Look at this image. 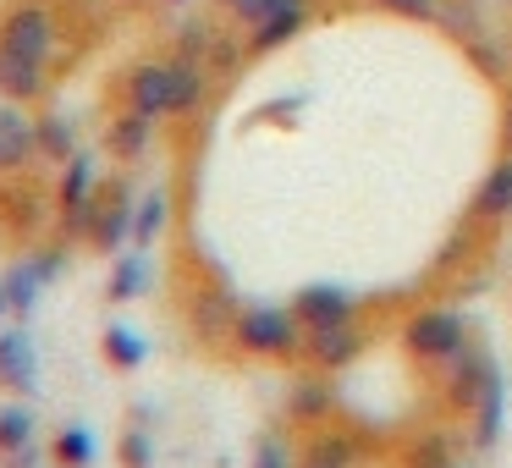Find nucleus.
Wrapping results in <instances>:
<instances>
[{"label": "nucleus", "instance_id": "nucleus-6", "mask_svg": "<svg viewBox=\"0 0 512 468\" xmlns=\"http://www.w3.org/2000/svg\"><path fill=\"white\" fill-rule=\"evenodd\" d=\"M358 353H364V325H358V320L303 331V364H314L320 375H331V369H347Z\"/></svg>", "mask_w": 512, "mask_h": 468}, {"label": "nucleus", "instance_id": "nucleus-14", "mask_svg": "<svg viewBox=\"0 0 512 468\" xmlns=\"http://www.w3.org/2000/svg\"><path fill=\"white\" fill-rule=\"evenodd\" d=\"M45 83H50V61H28V56H6L0 50V100L28 105L45 94Z\"/></svg>", "mask_w": 512, "mask_h": 468}, {"label": "nucleus", "instance_id": "nucleus-29", "mask_svg": "<svg viewBox=\"0 0 512 468\" xmlns=\"http://www.w3.org/2000/svg\"><path fill=\"white\" fill-rule=\"evenodd\" d=\"M369 6L386 17H402V23H435V6L441 0H369Z\"/></svg>", "mask_w": 512, "mask_h": 468}, {"label": "nucleus", "instance_id": "nucleus-35", "mask_svg": "<svg viewBox=\"0 0 512 468\" xmlns=\"http://www.w3.org/2000/svg\"><path fill=\"white\" fill-rule=\"evenodd\" d=\"M501 155H512V89L501 100Z\"/></svg>", "mask_w": 512, "mask_h": 468}, {"label": "nucleus", "instance_id": "nucleus-25", "mask_svg": "<svg viewBox=\"0 0 512 468\" xmlns=\"http://www.w3.org/2000/svg\"><path fill=\"white\" fill-rule=\"evenodd\" d=\"M144 287H149V265H144V248H133V254H122L116 270H111V298L116 303L144 298Z\"/></svg>", "mask_w": 512, "mask_h": 468}, {"label": "nucleus", "instance_id": "nucleus-3", "mask_svg": "<svg viewBox=\"0 0 512 468\" xmlns=\"http://www.w3.org/2000/svg\"><path fill=\"white\" fill-rule=\"evenodd\" d=\"M402 342H408V353L424 358V364H446V358L468 342V320L457 309H419L402 325Z\"/></svg>", "mask_w": 512, "mask_h": 468}, {"label": "nucleus", "instance_id": "nucleus-5", "mask_svg": "<svg viewBox=\"0 0 512 468\" xmlns=\"http://www.w3.org/2000/svg\"><path fill=\"white\" fill-rule=\"evenodd\" d=\"M292 314H298L303 331H320V325H342L358 320V298L336 281H309V287L292 292Z\"/></svg>", "mask_w": 512, "mask_h": 468}, {"label": "nucleus", "instance_id": "nucleus-30", "mask_svg": "<svg viewBox=\"0 0 512 468\" xmlns=\"http://www.w3.org/2000/svg\"><path fill=\"white\" fill-rule=\"evenodd\" d=\"M276 6H281V0H221V12L232 17L237 28H259Z\"/></svg>", "mask_w": 512, "mask_h": 468}, {"label": "nucleus", "instance_id": "nucleus-8", "mask_svg": "<svg viewBox=\"0 0 512 468\" xmlns=\"http://www.w3.org/2000/svg\"><path fill=\"white\" fill-rule=\"evenodd\" d=\"M94 199H100L94 160H89V155H72V160H67V177H61V193H56V204H61V232H67V237H83Z\"/></svg>", "mask_w": 512, "mask_h": 468}, {"label": "nucleus", "instance_id": "nucleus-37", "mask_svg": "<svg viewBox=\"0 0 512 468\" xmlns=\"http://www.w3.org/2000/svg\"><path fill=\"white\" fill-rule=\"evenodd\" d=\"M116 6H144V0H116Z\"/></svg>", "mask_w": 512, "mask_h": 468}, {"label": "nucleus", "instance_id": "nucleus-11", "mask_svg": "<svg viewBox=\"0 0 512 468\" xmlns=\"http://www.w3.org/2000/svg\"><path fill=\"white\" fill-rule=\"evenodd\" d=\"M512 215V155H501L496 166L485 171V182L474 188V199H468V221L474 226H496Z\"/></svg>", "mask_w": 512, "mask_h": 468}, {"label": "nucleus", "instance_id": "nucleus-39", "mask_svg": "<svg viewBox=\"0 0 512 468\" xmlns=\"http://www.w3.org/2000/svg\"><path fill=\"white\" fill-rule=\"evenodd\" d=\"M171 6H177V0H171Z\"/></svg>", "mask_w": 512, "mask_h": 468}, {"label": "nucleus", "instance_id": "nucleus-2", "mask_svg": "<svg viewBox=\"0 0 512 468\" xmlns=\"http://www.w3.org/2000/svg\"><path fill=\"white\" fill-rule=\"evenodd\" d=\"M56 45H61V23L50 6L39 0H23L12 12L0 17V50L6 56H28V61H56Z\"/></svg>", "mask_w": 512, "mask_h": 468}, {"label": "nucleus", "instance_id": "nucleus-34", "mask_svg": "<svg viewBox=\"0 0 512 468\" xmlns=\"http://www.w3.org/2000/svg\"><path fill=\"white\" fill-rule=\"evenodd\" d=\"M39 463V446L34 441H28V446H17V452H6V457H0V468H34Z\"/></svg>", "mask_w": 512, "mask_h": 468}, {"label": "nucleus", "instance_id": "nucleus-7", "mask_svg": "<svg viewBox=\"0 0 512 468\" xmlns=\"http://www.w3.org/2000/svg\"><path fill=\"white\" fill-rule=\"evenodd\" d=\"M496 380V364H490V353L485 347H474V342H463L452 358H446V402H452L457 413H468L479 402V391Z\"/></svg>", "mask_w": 512, "mask_h": 468}, {"label": "nucleus", "instance_id": "nucleus-38", "mask_svg": "<svg viewBox=\"0 0 512 468\" xmlns=\"http://www.w3.org/2000/svg\"><path fill=\"white\" fill-rule=\"evenodd\" d=\"M468 6H490V0H468Z\"/></svg>", "mask_w": 512, "mask_h": 468}, {"label": "nucleus", "instance_id": "nucleus-15", "mask_svg": "<svg viewBox=\"0 0 512 468\" xmlns=\"http://www.w3.org/2000/svg\"><path fill=\"white\" fill-rule=\"evenodd\" d=\"M237 314H243V309L232 303V292H226V287H199V292H193V331H199L204 342L232 336Z\"/></svg>", "mask_w": 512, "mask_h": 468}, {"label": "nucleus", "instance_id": "nucleus-26", "mask_svg": "<svg viewBox=\"0 0 512 468\" xmlns=\"http://www.w3.org/2000/svg\"><path fill=\"white\" fill-rule=\"evenodd\" d=\"M160 226H166V193L155 188L133 204V248H149L160 237Z\"/></svg>", "mask_w": 512, "mask_h": 468}, {"label": "nucleus", "instance_id": "nucleus-33", "mask_svg": "<svg viewBox=\"0 0 512 468\" xmlns=\"http://www.w3.org/2000/svg\"><path fill=\"white\" fill-rule=\"evenodd\" d=\"M408 468H452V452H446V441H435V435H430V441H419L408 452Z\"/></svg>", "mask_w": 512, "mask_h": 468}, {"label": "nucleus", "instance_id": "nucleus-28", "mask_svg": "<svg viewBox=\"0 0 512 468\" xmlns=\"http://www.w3.org/2000/svg\"><path fill=\"white\" fill-rule=\"evenodd\" d=\"M34 441V413L23 408V402H12V408H0V457L17 452V446Z\"/></svg>", "mask_w": 512, "mask_h": 468}, {"label": "nucleus", "instance_id": "nucleus-22", "mask_svg": "<svg viewBox=\"0 0 512 468\" xmlns=\"http://www.w3.org/2000/svg\"><path fill=\"white\" fill-rule=\"evenodd\" d=\"M0 287H6V303H12V314H28L39 303V292H45V276H39V265L28 259V265H12L6 276H0Z\"/></svg>", "mask_w": 512, "mask_h": 468}, {"label": "nucleus", "instance_id": "nucleus-10", "mask_svg": "<svg viewBox=\"0 0 512 468\" xmlns=\"http://www.w3.org/2000/svg\"><path fill=\"white\" fill-rule=\"evenodd\" d=\"M34 155H39V144H34V122H28V111L12 105V100H0V177H17Z\"/></svg>", "mask_w": 512, "mask_h": 468}, {"label": "nucleus", "instance_id": "nucleus-21", "mask_svg": "<svg viewBox=\"0 0 512 468\" xmlns=\"http://www.w3.org/2000/svg\"><path fill=\"white\" fill-rule=\"evenodd\" d=\"M100 347H105V364L111 369H138L144 364V336L133 331V325H105V336H100Z\"/></svg>", "mask_w": 512, "mask_h": 468}, {"label": "nucleus", "instance_id": "nucleus-1", "mask_svg": "<svg viewBox=\"0 0 512 468\" xmlns=\"http://www.w3.org/2000/svg\"><path fill=\"white\" fill-rule=\"evenodd\" d=\"M232 342L243 347L248 358H303V325L292 314V303H254V309L237 314Z\"/></svg>", "mask_w": 512, "mask_h": 468}, {"label": "nucleus", "instance_id": "nucleus-19", "mask_svg": "<svg viewBox=\"0 0 512 468\" xmlns=\"http://www.w3.org/2000/svg\"><path fill=\"white\" fill-rule=\"evenodd\" d=\"M287 413L298 424H325V413H331V386H325L320 375H303L287 397Z\"/></svg>", "mask_w": 512, "mask_h": 468}, {"label": "nucleus", "instance_id": "nucleus-24", "mask_svg": "<svg viewBox=\"0 0 512 468\" xmlns=\"http://www.w3.org/2000/svg\"><path fill=\"white\" fill-rule=\"evenodd\" d=\"M149 127L155 122H144V116H133V111H122L111 122V155L116 160H138L149 149Z\"/></svg>", "mask_w": 512, "mask_h": 468}, {"label": "nucleus", "instance_id": "nucleus-23", "mask_svg": "<svg viewBox=\"0 0 512 468\" xmlns=\"http://www.w3.org/2000/svg\"><path fill=\"white\" fill-rule=\"evenodd\" d=\"M34 144L45 160H72L78 155V138H72V122L67 116H39L34 122Z\"/></svg>", "mask_w": 512, "mask_h": 468}, {"label": "nucleus", "instance_id": "nucleus-31", "mask_svg": "<svg viewBox=\"0 0 512 468\" xmlns=\"http://www.w3.org/2000/svg\"><path fill=\"white\" fill-rule=\"evenodd\" d=\"M254 468H298V452H292L281 435H265V441L254 446Z\"/></svg>", "mask_w": 512, "mask_h": 468}, {"label": "nucleus", "instance_id": "nucleus-13", "mask_svg": "<svg viewBox=\"0 0 512 468\" xmlns=\"http://www.w3.org/2000/svg\"><path fill=\"white\" fill-rule=\"evenodd\" d=\"M0 386L6 391H34L39 386V353H34V342H28V331H0Z\"/></svg>", "mask_w": 512, "mask_h": 468}, {"label": "nucleus", "instance_id": "nucleus-16", "mask_svg": "<svg viewBox=\"0 0 512 468\" xmlns=\"http://www.w3.org/2000/svg\"><path fill=\"white\" fill-rule=\"evenodd\" d=\"M303 28H309V0H281L265 23L248 28V50H276V45H287V39H298Z\"/></svg>", "mask_w": 512, "mask_h": 468}, {"label": "nucleus", "instance_id": "nucleus-27", "mask_svg": "<svg viewBox=\"0 0 512 468\" xmlns=\"http://www.w3.org/2000/svg\"><path fill=\"white\" fill-rule=\"evenodd\" d=\"M50 452H56L61 468H89L94 463V435L83 430V424H67V430L56 435V446H50Z\"/></svg>", "mask_w": 512, "mask_h": 468}, {"label": "nucleus", "instance_id": "nucleus-36", "mask_svg": "<svg viewBox=\"0 0 512 468\" xmlns=\"http://www.w3.org/2000/svg\"><path fill=\"white\" fill-rule=\"evenodd\" d=\"M6 314H12V303H6V287H0V320H6Z\"/></svg>", "mask_w": 512, "mask_h": 468}, {"label": "nucleus", "instance_id": "nucleus-32", "mask_svg": "<svg viewBox=\"0 0 512 468\" xmlns=\"http://www.w3.org/2000/svg\"><path fill=\"white\" fill-rule=\"evenodd\" d=\"M116 452H122V468H149V463H155V452H149V435H144V430H127Z\"/></svg>", "mask_w": 512, "mask_h": 468}, {"label": "nucleus", "instance_id": "nucleus-20", "mask_svg": "<svg viewBox=\"0 0 512 468\" xmlns=\"http://www.w3.org/2000/svg\"><path fill=\"white\" fill-rule=\"evenodd\" d=\"M479 12H485V6H468V0H441V6H435V23H441L457 45H474V39L490 34V28L479 23Z\"/></svg>", "mask_w": 512, "mask_h": 468}, {"label": "nucleus", "instance_id": "nucleus-17", "mask_svg": "<svg viewBox=\"0 0 512 468\" xmlns=\"http://www.w3.org/2000/svg\"><path fill=\"white\" fill-rule=\"evenodd\" d=\"M171 61V116H193L204 105V89H210V72L193 56H166Z\"/></svg>", "mask_w": 512, "mask_h": 468}, {"label": "nucleus", "instance_id": "nucleus-4", "mask_svg": "<svg viewBox=\"0 0 512 468\" xmlns=\"http://www.w3.org/2000/svg\"><path fill=\"white\" fill-rule=\"evenodd\" d=\"M83 237H89L100 254H122V248L133 243V188H127V182H105L100 188Z\"/></svg>", "mask_w": 512, "mask_h": 468}, {"label": "nucleus", "instance_id": "nucleus-12", "mask_svg": "<svg viewBox=\"0 0 512 468\" xmlns=\"http://www.w3.org/2000/svg\"><path fill=\"white\" fill-rule=\"evenodd\" d=\"M358 457H364V446H358L353 430L320 424V430L309 435V446L298 452V468H358Z\"/></svg>", "mask_w": 512, "mask_h": 468}, {"label": "nucleus", "instance_id": "nucleus-18", "mask_svg": "<svg viewBox=\"0 0 512 468\" xmlns=\"http://www.w3.org/2000/svg\"><path fill=\"white\" fill-rule=\"evenodd\" d=\"M501 402H507V380H490L485 391H479V402L468 413H474V446L479 452H490V446H496V435H501Z\"/></svg>", "mask_w": 512, "mask_h": 468}, {"label": "nucleus", "instance_id": "nucleus-9", "mask_svg": "<svg viewBox=\"0 0 512 468\" xmlns=\"http://www.w3.org/2000/svg\"><path fill=\"white\" fill-rule=\"evenodd\" d=\"M127 111L144 122H166L171 116V61H144L127 72Z\"/></svg>", "mask_w": 512, "mask_h": 468}]
</instances>
